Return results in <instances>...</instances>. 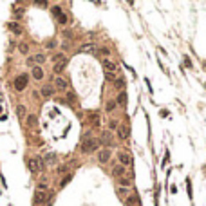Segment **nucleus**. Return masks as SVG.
Returning <instances> with one entry per match:
<instances>
[{
	"mask_svg": "<svg viewBox=\"0 0 206 206\" xmlns=\"http://www.w3.org/2000/svg\"><path fill=\"white\" fill-rule=\"evenodd\" d=\"M118 127H119V123L116 121V119H112V121H110V123H108V128H110V130H116Z\"/></svg>",
	"mask_w": 206,
	"mask_h": 206,
	"instance_id": "obj_26",
	"label": "nucleus"
},
{
	"mask_svg": "<svg viewBox=\"0 0 206 206\" xmlns=\"http://www.w3.org/2000/svg\"><path fill=\"white\" fill-rule=\"evenodd\" d=\"M47 190V184L45 183H38V192H45Z\"/></svg>",
	"mask_w": 206,
	"mask_h": 206,
	"instance_id": "obj_28",
	"label": "nucleus"
},
{
	"mask_svg": "<svg viewBox=\"0 0 206 206\" xmlns=\"http://www.w3.org/2000/svg\"><path fill=\"white\" fill-rule=\"evenodd\" d=\"M100 52L103 54V56H108V49H105V47H101V49H100Z\"/></svg>",
	"mask_w": 206,
	"mask_h": 206,
	"instance_id": "obj_31",
	"label": "nucleus"
},
{
	"mask_svg": "<svg viewBox=\"0 0 206 206\" xmlns=\"http://www.w3.org/2000/svg\"><path fill=\"white\" fill-rule=\"evenodd\" d=\"M67 96H69V101H71V103H74V101H76V96H74L72 92H69Z\"/></svg>",
	"mask_w": 206,
	"mask_h": 206,
	"instance_id": "obj_30",
	"label": "nucleus"
},
{
	"mask_svg": "<svg viewBox=\"0 0 206 206\" xmlns=\"http://www.w3.org/2000/svg\"><path fill=\"white\" fill-rule=\"evenodd\" d=\"M116 87H125V80H123V78L116 80Z\"/></svg>",
	"mask_w": 206,
	"mask_h": 206,
	"instance_id": "obj_29",
	"label": "nucleus"
},
{
	"mask_svg": "<svg viewBox=\"0 0 206 206\" xmlns=\"http://www.w3.org/2000/svg\"><path fill=\"white\" fill-rule=\"evenodd\" d=\"M54 45H56V42H54V40H51V42L47 43V47H54Z\"/></svg>",
	"mask_w": 206,
	"mask_h": 206,
	"instance_id": "obj_34",
	"label": "nucleus"
},
{
	"mask_svg": "<svg viewBox=\"0 0 206 206\" xmlns=\"http://www.w3.org/2000/svg\"><path fill=\"white\" fill-rule=\"evenodd\" d=\"M65 63H67V60H63V62H56V65H54V71L56 72H62L65 69Z\"/></svg>",
	"mask_w": 206,
	"mask_h": 206,
	"instance_id": "obj_17",
	"label": "nucleus"
},
{
	"mask_svg": "<svg viewBox=\"0 0 206 206\" xmlns=\"http://www.w3.org/2000/svg\"><path fill=\"white\" fill-rule=\"evenodd\" d=\"M89 123H92L94 127H100V114H98V112H91L89 114Z\"/></svg>",
	"mask_w": 206,
	"mask_h": 206,
	"instance_id": "obj_10",
	"label": "nucleus"
},
{
	"mask_svg": "<svg viewBox=\"0 0 206 206\" xmlns=\"http://www.w3.org/2000/svg\"><path fill=\"white\" fill-rule=\"evenodd\" d=\"M9 27H11V31H13V33H16V35H20V33H22V27H20V24H16V22H11Z\"/></svg>",
	"mask_w": 206,
	"mask_h": 206,
	"instance_id": "obj_16",
	"label": "nucleus"
},
{
	"mask_svg": "<svg viewBox=\"0 0 206 206\" xmlns=\"http://www.w3.org/2000/svg\"><path fill=\"white\" fill-rule=\"evenodd\" d=\"M33 76H35L36 80H42L43 78V71L40 67H33Z\"/></svg>",
	"mask_w": 206,
	"mask_h": 206,
	"instance_id": "obj_13",
	"label": "nucleus"
},
{
	"mask_svg": "<svg viewBox=\"0 0 206 206\" xmlns=\"http://www.w3.org/2000/svg\"><path fill=\"white\" fill-rule=\"evenodd\" d=\"M98 148V141L92 139V137H87L83 139V143H81V152L83 154H91V152H94Z\"/></svg>",
	"mask_w": 206,
	"mask_h": 206,
	"instance_id": "obj_1",
	"label": "nucleus"
},
{
	"mask_svg": "<svg viewBox=\"0 0 206 206\" xmlns=\"http://www.w3.org/2000/svg\"><path fill=\"white\" fill-rule=\"evenodd\" d=\"M54 161H56V154L54 152H49V154L43 156V163H54Z\"/></svg>",
	"mask_w": 206,
	"mask_h": 206,
	"instance_id": "obj_12",
	"label": "nucleus"
},
{
	"mask_svg": "<svg viewBox=\"0 0 206 206\" xmlns=\"http://www.w3.org/2000/svg\"><path fill=\"white\" fill-rule=\"evenodd\" d=\"M125 101H127V94L121 92V94H119V98H118V103L119 105H125Z\"/></svg>",
	"mask_w": 206,
	"mask_h": 206,
	"instance_id": "obj_23",
	"label": "nucleus"
},
{
	"mask_svg": "<svg viewBox=\"0 0 206 206\" xmlns=\"http://www.w3.org/2000/svg\"><path fill=\"white\" fill-rule=\"evenodd\" d=\"M98 159H100V163H107L108 159H110V150H108V148L100 150V154H98Z\"/></svg>",
	"mask_w": 206,
	"mask_h": 206,
	"instance_id": "obj_8",
	"label": "nucleus"
},
{
	"mask_svg": "<svg viewBox=\"0 0 206 206\" xmlns=\"http://www.w3.org/2000/svg\"><path fill=\"white\" fill-rule=\"evenodd\" d=\"M118 159H119V163H121V165H125V166H130V165H132V157H130L127 152H119V154H118Z\"/></svg>",
	"mask_w": 206,
	"mask_h": 206,
	"instance_id": "obj_4",
	"label": "nucleus"
},
{
	"mask_svg": "<svg viewBox=\"0 0 206 206\" xmlns=\"http://www.w3.org/2000/svg\"><path fill=\"white\" fill-rule=\"evenodd\" d=\"M54 87H56L58 91H65V89H67V81L58 76V78H54Z\"/></svg>",
	"mask_w": 206,
	"mask_h": 206,
	"instance_id": "obj_9",
	"label": "nucleus"
},
{
	"mask_svg": "<svg viewBox=\"0 0 206 206\" xmlns=\"http://www.w3.org/2000/svg\"><path fill=\"white\" fill-rule=\"evenodd\" d=\"M103 67H105L107 72H114V71H118V63H114L108 58H103Z\"/></svg>",
	"mask_w": 206,
	"mask_h": 206,
	"instance_id": "obj_6",
	"label": "nucleus"
},
{
	"mask_svg": "<svg viewBox=\"0 0 206 206\" xmlns=\"http://www.w3.org/2000/svg\"><path fill=\"white\" fill-rule=\"evenodd\" d=\"M67 170H69L67 166H62V168H58V172H62V173H65V172H67Z\"/></svg>",
	"mask_w": 206,
	"mask_h": 206,
	"instance_id": "obj_33",
	"label": "nucleus"
},
{
	"mask_svg": "<svg viewBox=\"0 0 206 206\" xmlns=\"http://www.w3.org/2000/svg\"><path fill=\"white\" fill-rule=\"evenodd\" d=\"M52 15L60 20V24H63V25L67 24V15L63 13V9H62L60 6H54V7H52Z\"/></svg>",
	"mask_w": 206,
	"mask_h": 206,
	"instance_id": "obj_3",
	"label": "nucleus"
},
{
	"mask_svg": "<svg viewBox=\"0 0 206 206\" xmlns=\"http://www.w3.org/2000/svg\"><path fill=\"white\" fill-rule=\"evenodd\" d=\"M35 60H36L38 63H43V62H45V54H42V52H40V54H36Z\"/></svg>",
	"mask_w": 206,
	"mask_h": 206,
	"instance_id": "obj_24",
	"label": "nucleus"
},
{
	"mask_svg": "<svg viewBox=\"0 0 206 206\" xmlns=\"http://www.w3.org/2000/svg\"><path fill=\"white\" fill-rule=\"evenodd\" d=\"M136 202H137V197H136V195H132V197L127 201V204H128V206H132V204H136Z\"/></svg>",
	"mask_w": 206,
	"mask_h": 206,
	"instance_id": "obj_27",
	"label": "nucleus"
},
{
	"mask_svg": "<svg viewBox=\"0 0 206 206\" xmlns=\"http://www.w3.org/2000/svg\"><path fill=\"white\" fill-rule=\"evenodd\" d=\"M81 51H83V52L96 51V45H94V43H83V45H81Z\"/></svg>",
	"mask_w": 206,
	"mask_h": 206,
	"instance_id": "obj_14",
	"label": "nucleus"
},
{
	"mask_svg": "<svg viewBox=\"0 0 206 206\" xmlns=\"http://www.w3.org/2000/svg\"><path fill=\"white\" fill-rule=\"evenodd\" d=\"M47 201H49V197H47L45 192H36V195H35V202L36 204H43V202H47Z\"/></svg>",
	"mask_w": 206,
	"mask_h": 206,
	"instance_id": "obj_7",
	"label": "nucleus"
},
{
	"mask_svg": "<svg viewBox=\"0 0 206 206\" xmlns=\"http://www.w3.org/2000/svg\"><path fill=\"white\" fill-rule=\"evenodd\" d=\"M16 114H18L20 118H24V116H25V107H24V105H18V107H16Z\"/></svg>",
	"mask_w": 206,
	"mask_h": 206,
	"instance_id": "obj_21",
	"label": "nucleus"
},
{
	"mask_svg": "<svg viewBox=\"0 0 206 206\" xmlns=\"http://www.w3.org/2000/svg\"><path fill=\"white\" fill-rule=\"evenodd\" d=\"M18 49H20L22 54H27V52H29V45H27V43H24V42H22L20 45H18Z\"/></svg>",
	"mask_w": 206,
	"mask_h": 206,
	"instance_id": "obj_19",
	"label": "nucleus"
},
{
	"mask_svg": "<svg viewBox=\"0 0 206 206\" xmlns=\"http://www.w3.org/2000/svg\"><path fill=\"white\" fill-rule=\"evenodd\" d=\"M116 107H118V101H114V100L107 101V112H114V110H116Z\"/></svg>",
	"mask_w": 206,
	"mask_h": 206,
	"instance_id": "obj_15",
	"label": "nucleus"
},
{
	"mask_svg": "<svg viewBox=\"0 0 206 206\" xmlns=\"http://www.w3.org/2000/svg\"><path fill=\"white\" fill-rule=\"evenodd\" d=\"M43 159L42 157H31L29 161H27V166H29V170H33V172H40V170H43Z\"/></svg>",
	"mask_w": 206,
	"mask_h": 206,
	"instance_id": "obj_2",
	"label": "nucleus"
},
{
	"mask_svg": "<svg viewBox=\"0 0 206 206\" xmlns=\"http://www.w3.org/2000/svg\"><path fill=\"white\" fill-rule=\"evenodd\" d=\"M27 127H36V118L35 116H29L27 118Z\"/></svg>",
	"mask_w": 206,
	"mask_h": 206,
	"instance_id": "obj_22",
	"label": "nucleus"
},
{
	"mask_svg": "<svg viewBox=\"0 0 206 206\" xmlns=\"http://www.w3.org/2000/svg\"><path fill=\"white\" fill-rule=\"evenodd\" d=\"M42 94H43V96H51V94H52V87H51V85H45V87L42 89Z\"/></svg>",
	"mask_w": 206,
	"mask_h": 206,
	"instance_id": "obj_20",
	"label": "nucleus"
},
{
	"mask_svg": "<svg viewBox=\"0 0 206 206\" xmlns=\"http://www.w3.org/2000/svg\"><path fill=\"white\" fill-rule=\"evenodd\" d=\"M119 184H121L123 188H127V186H130V184H132V181H130V179H121V181H119Z\"/></svg>",
	"mask_w": 206,
	"mask_h": 206,
	"instance_id": "obj_25",
	"label": "nucleus"
},
{
	"mask_svg": "<svg viewBox=\"0 0 206 206\" xmlns=\"http://www.w3.org/2000/svg\"><path fill=\"white\" fill-rule=\"evenodd\" d=\"M118 134H119V137H121V139H127V136H128L127 125H119V127H118Z\"/></svg>",
	"mask_w": 206,
	"mask_h": 206,
	"instance_id": "obj_11",
	"label": "nucleus"
},
{
	"mask_svg": "<svg viewBox=\"0 0 206 206\" xmlns=\"http://www.w3.org/2000/svg\"><path fill=\"white\" fill-rule=\"evenodd\" d=\"M25 85H27V76H25V74L18 76V78H16V81H15L16 91H24V89H25Z\"/></svg>",
	"mask_w": 206,
	"mask_h": 206,
	"instance_id": "obj_5",
	"label": "nucleus"
},
{
	"mask_svg": "<svg viewBox=\"0 0 206 206\" xmlns=\"http://www.w3.org/2000/svg\"><path fill=\"white\" fill-rule=\"evenodd\" d=\"M123 173H125V168H123L121 165H116V166H114V176H119V177H121Z\"/></svg>",
	"mask_w": 206,
	"mask_h": 206,
	"instance_id": "obj_18",
	"label": "nucleus"
},
{
	"mask_svg": "<svg viewBox=\"0 0 206 206\" xmlns=\"http://www.w3.org/2000/svg\"><path fill=\"white\" fill-rule=\"evenodd\" d=\"M69 181H71V176H67V177H65V179H63V181H62V184H67V183H69Z\"/></svg>",
	"mask_w": 206,
	"mask_h": 206,
	"instance_id": "obj_32",
	"label": "nucleus"
}]
</instances>
